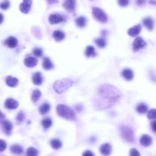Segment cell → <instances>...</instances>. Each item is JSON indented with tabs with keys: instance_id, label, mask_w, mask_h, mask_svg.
Instances as JSON below:
<instances>
[{
	"instance_id": "obj_40",
	"label": "cell",
	"mask_w": 156,
	"mask_h": 156,
	"mask_svg": "<svg viewBox=\"0 0 156 156\" xmlns=\"http://www.w3.org/2000/svg\"><path fill=\"white\" fill-rule=\"evenodd\" d=\"M82 156H95V154H94V153L92 151L88 150V151H85L83 153Z\"/></svg>"
},
{
	"instance_id": "obj_13",
	"label": "cell",
	"mask_w": 156,
	"mask_h": 156,
	"mask_svg": "<svg viewBox=\"0 0 156 156\" xmlns=\"http://www.w3.org/2000/svg\"><path fill=\"white\" fill-rule=\"evenodd\" d=\"M1 125H2V129H3V131L5 132L7 135H9L10 133H11L12 130V124L8 120H5V121L2 122V123Z\"/></svg>"
},
{
	"instance_id": "obj_1",
	"label": "cell",
	"mask_w": 156,
	"mask_h": 156,
	"mask_svg": "<svg viewBox=\"0 0 156 156\" xmlns=\"http://www.w3.org/2000/svg\"><path fill=\"white\" fill-rule=\"evenodd\" d=\"M98 96L97 101L95 102L96 107L105 109L114 106L121 96V93L113 86L105 84L98 89Z\"/></svg>"
},
{
	"instance_id": "obj_4",
	"label": "cell",
	"mask_w": 156,
	"mask_h": 156,
	"mask_svg": "<svg viewBox=\"0 0 156 156\" xmlns=\"http://www.w3.org/2000/svg\"><path fill=\"white\" fill-rule=\"evenodd\" d=\"M92 13H93L95 19L98 20L99 22H102V23H105V22H108V16L105 14V12L102 9H101L100 8L94 7L92 9Z\"/></svg>"
},
{
	"instance_id": "obj_12",
	"label": "cell",
	"mask_w": 156,
	"mask_h": 156,
	"mask_svg": "<svg viewBox=\"0 0 156 156\" xmlns=\"http://www.w3.org/2000/svg\"><path fill=\"white\" fill-rule=\"evenodd\" d=\"M100 151L101 153L104 156H108L111 154V151H112V147H111V145L108 143L103 144V145L101 146Z\"/></svg>"
},
{
	"instance_id": "obj_29",
	"label": "cell",
	"mask_w": 156,
	"mask_h": 156,
	"mask_svg": "<svg viewBox=\"0 0 156 156\" xmlns=\"http://www.w3.org/2000/svg\"><path fill=\"white\" fill-rule=\"evenodd\" d=\"M38 149L33 148V147H30L27 150V156H38Z\"/></svg>"
},
{
	"instance_id": "obj_16",
	"label": "cell",
	"mask_w": 156,
	"mask_h": 156,
	"mask_svg": "<svg viewBox=\"0 0 156 156\" xmlns=\"http://www.w3.org/2000/svg\"><path fill=\"white\" fill-rule=\"evenodd\" d=\"M5 83H6V84L8 87H15L18 84V80L17 78H15V77L8 76V77H7L6 79H5Z\"/></svg>"
},
{
	"instance_id": "obj_8",
	"label": "cell",
	"mask_w": 156,
	"mask_h": 156,
	"mask_svg": "<svg viewBox=\"0 0 156 156\" xmlns=\"http://www.w3.org/2000/svg\"><path fill=\"white\" fill-rule=\"evenodd\" d=\"M63 17L59 14H51L49 16V22L51 25L54 24H59L63 22Z\"/></svg>"
},
{
	"instance_id": "obj_18",
	"label": "cell",
	"mask_w": 156,
	"mask_h": 156,
	"mask_svg": "<svg viewBox=\"0 0 156 156\" xmlns=\"http://www.w3.org/2000/svg\"><path fill=\"white\" fill-rule=\"evenodd\" d=\"M32 81H33V83L35 84V85H41L43 83V77L41 75V74L40 72L35 73V74L32 77Z\"/></svg>"
},
{
	"instance_id": "obj_34",
	"label": "cell",
	"mask_w": 156,
	"mask_h": 156,
	"mask_svg": "<svg viewBox=\"0 0 156 156\" xmlns=\"http://www.w3.org/2000/svg\"><path fill=\"white\" fill-rule=\"evenodd\" d=\"M10 6V2L8 0H4L3 2L0 3V9L3 10H6L9 8Z\"/></svg>"
},
{
	"instance_id": "obj_27",
	"label": "cell",
	"mask_w": 156,
	"mask_h": 156,
	"mask_svg": "<svg viewBox=\"0 0 156 156\" xmlns=\"http://www.w3.org/2000/svg\"><path fill=\"white\" fill-rule=\"evenodd\" d=\"M136 110L139 113L144 114L148 111V106L145 103H139L136 107Z\"/></svg>"
},
{
	"instance_id": "obj_15",
	"label": "cell",
	"mask_w": 156,
	"mask_h": 156,
	"mask_svg": "<svg viewBox=\"0 0 156 156\" xmlns=\"http://www.w3.org/2000/svg\"><path fill=\"white\" fill-rule=\"evenodd\" d=\"M38 64V60L35 57H28L25 60V65L28 68H34Z\"/></svg>"
},
{
	"instance_id": "obj_5",
	"label": "cell",
	"mask_w": 156,
	"mask_h": 156,
	"mask_svg": "<svg viewBox=\"0 0 156 156\" xmlns=\"http://www.w3.org/2000/svg\"><path fill=\"white\" fill-rule=\"evenodd\" d=\"M121 135L122 137L126 141L128 142H133L134 140V136L132 129L129 126H122L121 128Z\"/></svg>"
},
{
	"instance_id": "obj_19",
	"label": "cell",
	"mask_w": 156,
	"mask_h": 156,
	"mask_svg": "<svg viewBox=\"0 0 156 156\" xmlns=\"http://www.w3.org/2000/svg\"><path fill=\"white\" fill-rule=\"evenodd\" d=\"M5 44L8 46V47H10V48H13V47H15L17 46L18 40L15 37H9V38L5 40Z\"/></svg>"
},
{
	"instance_id": "obj_3",
	"label": "cell",
	"mask_w": 156,
	"mask_h": 156,
	"mask_svg": "<svg viewBox=\"0 0 156 156\" xmlns=\"http://www.w3.org/2000/svg\"><path fill=\"white\" fill-rule=\"evenodd\" d=\"M56 112L59 114V116L63 117L64 119L69 120H74L75 119V115L72 109L69 106L63 105V104H59L56 107Z\"/></svg>"
},
{
	"instance_id": "obj_26",
	"label": "cell",
	"mask_w": 156,
	"mask_h": 156,
	"mask_svg": "<svg viewBox=\"0 0 156 156\" xmlns=\"http://www.w3.org/2000/svg\"><path fill=\"white\" fill-rule=\"evenodd\" d=\"M85 55L88 57H95V56L96 55L95 49V47H94L93 46H88V47H86Z\"/></svg>"
},
{
	"instance_id": "obj_2",
	"label": "cell",
	"mask_w": 156,
	"mask_h": 156,
	"mask_svg": "<svg viewBox=\"0 0 156 156\" xmlns=\"http://www.w3.org/2000/svg\"><path fill=\"white\" fill-rule=\"evenodd\" d=\"M73 84V81L68 78L59 80L56 81L53 84V89L57 93H62L66 90L71 87Z\"/></svg>"
},
{
	"instance_id": "obj_21",
	"label": "cell",
	"mask_w": 156,
	"mask_h": 156,
	"mask_svg": "<svg viewBox=\"0 0 156 156\" xmlns=\"http://www.w3.org/2000/svg\"><path fill=\"white\" fill-rule=\"evenodd\" d=\"M10 151L15 155H19L23 152V148L19 145H13L10 147Z\"/></svg>"
},
{
	"instance_id": "obj_24",
	"label": "cell",
	"mask_w": 156,
	"mask_h": 156,
	"mask_svg": "<svg viewBox=\"0 0 156 156\" xmlns=\"http://www.w3.org/2000/svg\"><path fill=\"white\" fill-rule=\"evenodd\" d=\"M75 23H76L78 27L84 28L86 25V23H87V19L84 16H81V17L77 18L76 20H75Z\"/></svg>"
},
{
	"instance_id": "obj_9",
	"label": "cell",
	"mask_w": 156,
	"mask_h": 156,
	"mask_svg": "<svg viewBox=\"0 0 156 156\" xmlns=\"http://www.w3.org/2000/svg\"><path fill=\"white\" fill-rule=\"evenodd\" d=\"M75 3H76L75 0H65L64 2H63V7L67 11L72 12L75 11Z\"/></svg>"
},
{
	"instance_id": "obj_10",
	"label": "cell",
	"mask_w": 156,
	"mask_h": 156,
	"mask_svg": "<svg viewBox=\"0 0 156 156\" xmlns=\"http://www.w3.org/2000/svg\"><path fill=\"white\" fill-rule=\"evenodd\" d=\"M18 106V102L14 99H7L5 102V107L8 109H15Z\"/></svg>"
},
{
	"instance_id": "obj_32",
	"label": "cell",
	"mask_w": 156,
	"mask_h": 156,
	"mask_svg": "<svg viewBox=\"0 0 156 156\" xmlns=\"http://www.w3.org/2000/svg\"><path fill=\"white\" fill-rule=\"evenodd\" d=\"M95 44H97L98 47H101V48H103V47H105L106 46V41H105V39L103 38H98V39L95 40Z\"/></svg>"
},
{
	"instance_id": "obj_37",
	"label": "cell",
	"mask_w": 156,
	"mask_h": 156,
	"mask_svg": "<svg viewBox=\"0 0 156 156\" xmlns=\"http://www.w3.org/2000/svg\"><path fill=\"white\" fill-rule=\"evenodd\" d=\"M130 3V0H118V4L120 6H127Z\"/></svg>"
},
{
	"instance_id": "obj_43",
	"label": "cell",
	"mask_w": 156,
	"mask_h": 156,
	"mask_svg": "<svg viewBox=\"0 0 156 156\" xmlns=\"http://www.w3.org/2000/svg\"><path fill=\"white\" fill-rule=\"evenodd\" d=\"M151 128H152L153 131L156 132V121H154L151 123Z\"/></svg>"
},
{
	"instance_id": "obj_38",
	"label": "cell",
	"mask_w": 156,
	"mask_h": 156,
	"mask_svg": "<svg viewBox=\"0 0 156 156\" xmlns=\"http://www.w3.org/2000/svg\"><path fill=\"white\" fill-rule=\"evenodd\" d=\"M130 156H140V154H139V151L136 148H132L130 150Z\"/></svg>"
},
{
	"instance_id": "obj_39",
	"label": "cell",
	"mask_w": 156,
	"mask_h": 156,
	"mask_svg": "<svg viewBox=\"0 0 156 156\" xmlns=\"http://www.w3.org/2000/svg\"><path fill=\"white\" fill-rule=\"evenodd\" d=\"M16 119H17L18 121H19V122L23 121L24 119H25V114H24L22 112H20L18 113V115L17 116V117H16Z\"/></svg>"
},
{
	"instance_id": "obj_31",
	"label": "cell",
	"mask_w": 156,
	"mask_h": 156,
	"mask_svg": "<svg viewBox=\"0 0 156 156\" xmlns=\"http://www.w3.org/2000/svg\"><path fill=\"white\" fill-rule=\"evenodd\" d=\"M52 120L50 117H46L42 120V125L45 129H48L52 126Z\"/></svg>"
},
{
	"instance_id": "obj_11",
	"label": "cell",
	"mask_w": 156,
	"mask_h": 156,
	"mask_svg": "<svg viewBox=\"0 0 156 156\" xmlns=\"http://www.w3.org/2000/svg\"><path fill=\"white\" fill-rule=\"evenodd\" d=\"M140 144L144 147H148L149 145H151V144L152 143V139H151V136H149L148 135H143L142 136V137L140 138Z\"/></svg>"
},
{
	"instance_id": "obj_17",
	"label": "cell",
	"mask_w": 156,
	"mask_h": 156,
	"mask_svg": "<svg viewBox=\"0 0 156 156\" xmlns=\"http://www.w3.org/2000/svg\"><path fill=\"white\" fill-rule=\"evenodd\" d=\"M122 76L127 81H131V80H133V77H134V74H133L132 70L126 68V69H124L122 71Z\"/></svg>"
},
{
	"instance_id": "obj_23",
	"label": "cell",
	"mask_w": 156,
	"mask_h": 156,
	"mask_svg": "<svg viewBox=\"0 0 156 156\" xmlns=\"http://www.w3.org/2000/svg\"><path fill=\"white\" fill-rule=\"evenodd\" d=\"M43 68H44L45 70H47V71L53 69V64L51 62V61L50 60V58H48V57H45V58L44 59V61H43Z\"/></svg>"
},
{
	"instance_id": "obj_7",
	"label": "cell",
	"mask_w": 156,
	"mask_h": 156,
	"mask_svg": "<svg viewBox=\"0 0 156 156\" xmlns=\"http://www.w3.org/2000/svg\"><path fill=\"white\" fill-rule=\"evenodd\" d=\"M32 4V0H23V2L20 5V10L22 13L27 14L30 12Z\"/></svg>"
},
{
	"instance_id": "obj_35",
	"label": "cell",
	"mask_w": 156,
	"mask_h": 156,
	"mask_svg": "<svg viewBox=\"0 0 156 156\" xmlns=\"http://www.w3.org/2000/svg\"><path fill=\"white\" fill-rule=\"evenodd\" d=\"M33 54H35L36 57H41V56L43 55V50L42 49L38 48V47H37V48H35L33 50Z\"/></svg>"
},
{
	"instance_id": "obj_44",
	"label": "cell",
	"mask_w": 156,
	"mask_h": 156,
	"mask_svg": "<svg viewBox=\"0 0 156 156\" xmlns=\"http://www.w3.org/2000/svg\"><path fill=\"white\" fill-rule=\"evenodd\" d=\"M47 1L50 4H55V3H57L58 2V0H47Z\"/></svg>"
},
{
	"instance_id": "obj_30",
	"label": "cell",
	"mask_w": 156,
	"mask_h": 156,
	"mask_svg": "<svg viewBox=\"0 0 156 156\" xmlns=\"http://www.w3.org/2000/svg\"><path fill=\"white\" fill-rule=\"evenodd\" d=\"M41 96V93L39 90H35V91L32 93V96H31V99L34 102H36L39 100L40 97Z\"/></svg>"
},
{
	"instance_id": "obj_22",
	"label": "cell",
	"mask_w": 156,
	"mask_h": 156,
	"mask_svg": "<svg viewBox=\"0 0 156 156\" xmlns=\"http://www.w3.org/2000/svg\"><path fill=\"white\" fill-rule=\"evenodd\" d=\"M53 36L56 41H60L64 39L66 35L64 32H62V31H55L53 33Z\"/></svg>"
},
{
	"instance_id": "obj_25",
	"label": "cell",
	"mask_w": 156,
	"mask_h": 156,
	"mask_svg": "<svg viewBox=\"0 0 156 156\" xmlns=\"http://www.w3.org/2000/svg\"><path fill=\"white\" fill-rule=\"evenodd\" d=\"M50 109V106L49 103H44L43 105H41L39 108V111L41 113V114L42 115H46L47 113H48Z\"/></svg>"
},
{
	"instance_id": "obj_20",
	"label": "cell",
	"mask_w": 156,
	"mask_h": 156,
	"mask_svg": "<svg viewBox=\"0 0 156 156\" xmlns=\"http://www.w3.org/2000/svg\"><path fill=\"white\" fill-rule=\"evenodd\" d=\"M143 25L148 30L151 31L154 28V20L151 18H145L143 19Z\"/></svg>"
},
{
	"instance_id": "obj_42",
	"label": "cell",
	"mask_w": 156,
	"mask_h": 156,
	"mask_svg": "<svg viewBox=\"0 0 156 156\" xmlns=\"http://www.w3.org/2000/svg\"><path fill=\"white\" fill-rule=\"evenodd\" d=\"M145 1H146V0H136V2H137V5H139V6H142V5H143L145 3Z\"/></svg>"
},
{
	"instance_id": "obj_6",
	"label": "cell",
	"mask_w": 156,
	"mask_h": 156,
	"mask_svg": "<svg viewBox=\"0 0 156 156\" xmlns=\"http://www.w3.org/2000/svg\"><path fill=\"white\" fill-rule=\"evenodd\" d=\"M146 46V43L145 41L142 39L140 37H138L135 39L134 42H133V49H134L135 51H137V50H140V49L143 48Z\"/></svg>"
},
{
	"instance_id": "obj_36",
	"label": "cell",
	"mask_w": 156,
	"mask_h": 156,
	"mask_svg": "<svg viewBox=\"0 0 156 156\" xmlns=\"http://www.w3.org/2000/svg\"><path fill=\"white\" fill-rule=\"evenodd\" d=\"M6 147H7L6 142H5V141L2 140V139H0V152L5 151Z\"/></svg>"
},
{
	"instance_id": "obj_45",
	"label": "cell",
	"mask_w": 156,
	"mask_h": 156,
	"mask_svg": "<svg viewBox=\"0 0 156 156\" xmlns=\"http://www.w3.org/2000/svg\"><path fill=\"white\" fill-rule=\"evenodd\" d=\"M3 20H4V16H3V15L1 14V13H0V24H2V22H3Z\"/></svg>"
},
{
	"instance_id": "obj_41",
	"label": "cell",
	"mask_w": 156,
	"mask_h": 156,
	"mask_svg": "<svg viewBox=\"0 0 156 156\" xmlns=\"http://www.w3.org/2000/svg\"><path fill=\"white\" fill-rule=\"evenodd\" d=\"M5 115L0 111V124H2V122L5 121Z\"/></svg>"
},
{
	"instance_id": "obj_28",
	"label": "cell",
	"mask_w": 156,
	"mask_h": 156,
	"mask_svg": "<svg viewBox=\"0 0 156 156\" xmlns=\"http://www.w3.org/2000/svg\"><path fill=\"white\" fill-rule=\"evenodd\" d=\"M50 144H51L52 148H54V149H59V148L62 147V142H61L60 140L57 139H53L51 142H50Z\"/></svg>"
},
{
	"instance_id": "obj_14",
	"label": "cell",
	"mask_w": 156,
	"mask_h": 156,
	"mask_svg": "<svg viewBox=\"0 0 156 156\" xmlns=\"http://www.w3.org/2000/svg\"><path fill=\"white\" fill-rule=\"evenodd\" d=\"M141 30H142V26H141V25H136V26H134V27L129 29L128 34L129 35H130L131 37H136L140 33Z\"/></svg>"
},
{
	"instance_id": "obj_33",
	"label": "cell",
	"mask_w": 156,
	"mask_h": 156,
	"mask_svg": "<svg viewBox=\"0 0 156 156\" xmlns=\"http://www.w3.org/2000/svg\"><path fill=\"white\" fill-rule=\"evenodd\" d=\"M147 117L149 120H156V109H152L149 110L147 114Z\"/></svg>"
}]
</instances>
